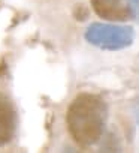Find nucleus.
<instances>
[{
  "instance_id": "1",
  "label": "nucleus",
  "mask_w": 139,
  "mask_h": 153,
  "mask_svg": "<svg viewBox=\"0 0 139 153\" xmlns=\"http://www.w3.org/2000/svg\"><path fill=\"white\" fill-rule=\"evenodd\" d=\"M108 122L106 102L93 93H82L69 105L66 123L69 134L81 147H90L100 141Z\"/></svg>"
},
{
  "instance_id": "2",
  "label": "nucleus",
  "mask_w": 139,
  "mask_h": 153,
  "mask_svg": "<svg viewBox=\"0 0 139 153\" xmlns=\"http://www.w3.org/2000/svg\"><path fill=\"white\" fill-rule=\"evenodd\" d=\"M85 39L88 44L97 48L108 50V51H118L133 44L135 30L130 26L93 23L85 30Z\"/></svg>"
},
{
  "instance_id": "3",
  "label": "nucleus",
  "mask_w": 139,
  "mask_h": 153,
  "mask_svg": "<svg viewBox=\"0 0 139 153\" xmlns=\"http://www.w3.org/2000/svg\"><path fill=\"white\" fill-rule=\"evenodd\" d=\"M94 12L108 21H126L132 18V11L126 0H90Z\"/></svg>"
},
{
  "instance_id": "4",
  "label": "nucleus",
  "mask_w": 139,
  "mask_h": 153,
  "mask_svg": "<svg viewBox=\"0 0 139 153\" xmlns=\"http://www.w3.org/2000/svg\"><path fill=\"white\" fill-rule=\"evenodd\" d=\"M17 131V111L12 102L0 95V146L8 144Z\"/></svg>"
},
{
  "instance_id": "5",
  "label": "nucleus",
  "mask_w": 139,
  "mask_h": 153,
  "mask_svg": "<svg viewBox=\"0 0 139 153\" xmlns=\"http://www.w3.org/2000/svg\"><path fill=\"white\" fill-rule=\"evenodd\" d=\"M129 6L132 11V18L139 23V0H129Z\"/></svg>"
},
{
  "instance_id": "6",
  "label": "nucleus",
  "mask_w": 139,
  "mask_h": 153,
  "mask_svg": "<svg viewBox=\"0 0 139 153\" xmlns=\"http://www.w3.org/2000/svg\"><path fill=\"white\" fill-rule=\"evenodd\" d=\"M135 119H136V123L139 125V102H138L136 107H135Z\"/></svg>"
}]
</instances>
